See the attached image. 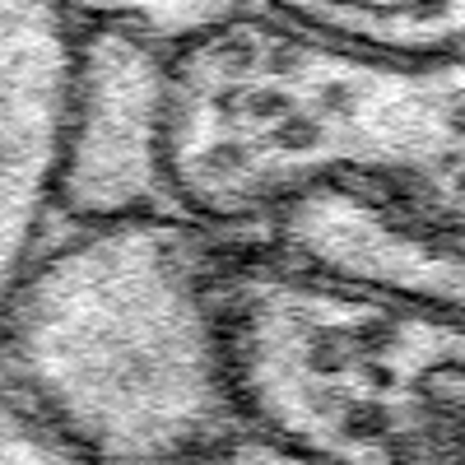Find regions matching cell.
<instances>
[{"instance_id":"cell-8","label":"cell","mask_w":465,"mask_h":465,"mask_svg":"<svg viewBox=\"0 0 465 465\" xmlns=\"http://www.w3.org/2000/svg\"><path fill=\"white\" fill-rule=\"evenodd\" d=\"M256 5L261 0H56V10L74 28L144 37L168 52L201 43Z\"/></svg>"},{"instance_id":"cell-7","label":"cell","mask_w":465,"mask_h":465,"mask_svg":"<svg viewBox=\"0 0 465 465\" xmlns=\"http://www.w3.org/2000/svg\"><path fill=\"white\" fill-rule=\"evenodd\" d=\"M261 10L381 52H465V0H261Z\"/></svg>"},{"instance_id":"cell-5","label":"cell","mask_w":465,"mask_h":465,"mask_svg":"<svg viewBox=\"0 0 465 465\" xmlns=\"http://www.w3.org/2000/svg\"><path fill=\"white\" fill-rule=\"evenodd\" d=\"M238 252L465 317V219L410 196L363 186L307 191Z\"/></svg>"},{"instance_id":"cell-6","label":"cell","mask_w":465,"mask_h":465,"mask_svg":"<svg viewBox=\"0 0 465 465\" xmlns=\"http://www.w3.org/2000/svg\"><path fill=\"white\" fill-rule=\"evenodd\" d=\"M74 47L80 28L56 0H0V322L56 223Z\"/></svg>"},{"instance_id":"cell-3","label":"cell","mask_w":465,"mask_h":465,"mask_svg":"<svg viewBox=\"0 0 465 465\" xmlns=\"http://www.w3.org/2000/svg\"><path fill=\"white\" fill-rule=\"evenodd\" d=\"M252 433L302 465H465V317L238 252Z\"/></svg>"},{"instance_id":"cell-4","label":"cell","mask_w":465,"mask_h":465,"mask_svg":"<svg viewBox=\"0 0 465 465\" xmlns=\"http://www.w3.org/2000/svg\"><path fill=\"white\" fill-rule=\"evenodd\" d=\"M168 47L80 28L61 126L56 219L173 214L163 173Z\"/></svg>"},{"instance_id":"cell-10","label":"cell","mask_w":465,"mask_h":465,"mask_svg":"<svg viewBox=\"0 0 465 465\" xmlns=\"http://www.w3.org/2000/svg\"><path fill=\"white\" fill-rule=\"evenodd\" d=\"M214 465H302L298 456H289L284 447H275V442H265V438H256V433H247L232 451H223Z\"/></svg>"},{"instance_id":"cell-1","label":"cell","mask_w":465,"mask_h":465,"mask_svg":"<svg viewBox=\"0 0 465 465\" xmlns=\"http://www.w3.org/2000/svg\"><path fill=\"white\" fill-rule=\"evenodd\" d=\"M163 173L168 210L232 247L322 186L465 219V52H381L256 5L168 56Z\"/></svg>"},{"instance_id":"cell-2","label":"cell","mask_w":465,"mask_h":465,"mask_svg":"<svg viewBox=\"0 0 465 465\" xmlns=\"http://www.w3.org/2000/svg\"><path fill=\"white\" fill-rule=\"evenodd\" d=\"M232 265L182 214L56 219L0 322V391L94 465H214L252 433Z\"/></svg>"},{"instance_id":"cell-9","label":"cell","mask_w":465,"mask_h":465,"mask_svg":"<svg viewBox=\"0 0 465 465\" xmlns=\"http://www.w3.org/2000/svg\"><path fill=\"white\" fill-rule=\"evenodd\" d=\"M0 465H94L24 401L0 391Z\"/></svg>"}]
</instances>
